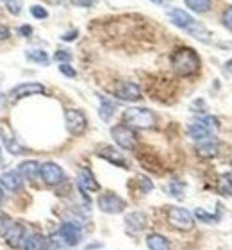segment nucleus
Wrapping results in <instances>:
<instances>
[{"label": "nucleus", "mask_w": 232, "mask_h": 250, "mask_svg": "<svg viewBox=\"0 0 232 250\" xmlns=\"http://www.w3.org/2000/svg\"><path fill=\"white\" fill-rule=\"evenodd\" d=\"M218 191L225 195V197H232V173H225V175L220 177Z\"/></svg>", "instance_id": "b1692460"}, {"label": "nucleus", "mask_w": 232, "mask_h": 250, "mask_svg": "<svg viewBox=\"0 0 232 250\" xmlns=\"http://www.w3.org/2000/svg\"><path fill=\"white\" fill-rule=\"evenodd\" d=\"M0 184H2L0 188H4L7 191H18L21 188V184H23V177L18 173V170H11V172L2 173Z\"/></svg>", "instance_id": "dca6fc26"}, {"label": "nucleus", "mask_w": 232, "mask_h": 250, "mask_svg": "<svg viewBox=\"0 0 232 250\" xmlns=\"http://www.w3.org/2000/svg\"><path fill=\"white\" fill-rule=\"evenodd\" d=\"M27 59L32 62H38V64H45L48 62V54L42 48H29L27 50Z\"/></svg>", "instance_id": "5701e85b"}, {"label": "nucleus", "mask_w": 232, "mask_h": 250, "mask_svg": "<svg viewBox=\"0 0 232 250\" xmlns=\"http://www.w3.org/2000/svg\"><path fill=\"white\" fill-rule=\"evenodd\" d=\"M195 216L200 222H206V224H212V222H218L220 216H212V214H207L204 209H195Z\"/></svg>", "instance_id": "bb28decb"}, {"label": "nucleus", "mask_w": 232, "mask_h": 250, "mask_svg": "<svg viewBox=\"0 0 232 250\" xmlns=\"http://www.w3.org/2000/svg\"><path fill=\"white\" fill-rule=\"evenodd\" d=\"M114 111H116V104L113 100H109L107 97H100V107H98V115L104 122H109L113 118Z\"/></svg>", "instance_id": "412c9836"}, {"label": "nucleus", "mask_w": 232, "mask_h": 250, "mask_svg": "<svg viewBox=\"0 0 232 250\" xmlns=\"http://www.w3.org/2000/svg\"><path fill=\"white\" fill-rule=\"evenodd\" d=\"M168 18H170L171 23L177 25L179 29H184L186 32L196 36L198 40H202V42H207V36H209L207 29L202 25V23H198L191 15H188L186 11L179 9V7H171V9H168Z\"/></svg>", "instance_id": "f03ea898"}, {"label": "nucleus", "mask_w": 232, "mask_h": 250, "mask_svg": "<svg viewBox=\"0 0 232 250\" xmlns=\"http://www.w3.org/2000/svg\"><path fill=\"white\" fill-rule=\"evenodd\" d=\"M40 177H42L48 186H59V184L64 181V172H63V168L59 167V165H56V163H52V161H46L40 167Z\"/></svg>", "instance_id": "1a4fd4ad"}, {"label": "nucleus", "mask_w": 232, "mask_h": 250, "mask_svg": "<svg viewBox=\"0 0 232 250\" xmlns=\"http://www.w3.org/2000/svg\"><path fill=\"white\" fill-rule=\"evenodd\" d=\"M75 5H81V7H89V5L95 4V0H73Z\"/></svg>", "instance_id": "e433bc0d"}, {"label": "nucleus", "mask_w": 232, "mask_h": 250, "mask_svg": "<svg viewBox=\"0 0 232 250\" xmlns=\"http://www.w3.org/2000/svg\"><path fill=\"white\" fill-rule=\"evenodd\" d=\"M147 227V214L141 211H134L125 216V229L130 234H138Z\"/></svg>", "instance_id": "2eb2a0df"}, {"label": "nucleus", "mask_w": 232, "mask_h": 250, "mask_svg": "<svg viewBox=\"0 0 232 250\" xmlns=\"http://www.w3.org/2000/svg\"><path fill=\"white\" fill-rule=\"evenodd\" d=\"M56 59L57 61H70L72 59V54L66 52V50H59V52H56Z\"/></svg>", "instance_id": "72a5a7b5"}, {"label": "nucleus", "mask_w": 232, "mask_h": 250, "mask_svg": "<svg viewBox=\"0 0 232 250\" xmlns=\"http://www.w3.org/2000/svg\"><path fill=\"white\" fill-rule=\"evenodd\" d=\"M111 138L124 150H134L136 143H138V136H136L134 129H130L127 125H114L111 129Z\"/></svg>", "instance_id": "39448f33"}, {"label": "nucleus", "mask_w": 232, "mask_h": 250, "mask_svg": "<svg viewBox=\"0 0 232 250\" xmlns=\"http://www.w3.org/2000/svg\"><path fill=\"white\" fill-rule=\"evenodd\" d=\"M11 36V31L7 25H0V42H5V40H9Z\"/></svg>", "instance_id": "f704fd0d"}, {"label": "nucleus", "mask_w": 232, "mask_h": 250, "mask_svg": "<svg viewBox=\"0 0 232 250\" xmlns=\"http://www.w3.org/2000/svg\"><path fill=\"white\" fill-rule=\"evenodd\" d=\"M46 89L43 84L40 83H21L18 84V86H15V88L9 91V97L13 100L16 99H25V97H31V95H42L45 93Z\"/></svg>", "instance_id": "9b49d317"}, {"label": "nucleus", "mask_w": 232, "mask_h": 250, "mask_svg": "<svg viewBox=\"0 0 232 250\" xmlns=\"http://www.w3.org/2000/svg\"><path fill=\"white\" fill-rule=\"evenodd\" d=\"M218 127H220L218 118H214V116H204V118H198L196 122L190 124L188 134L195 141H204L207 138H211L212 130H216Z\"/></svg>", "instance_id": "20e7f679"}, {"label": "nucleus", "mask_w": 232, "mask_h": 250, "mask_svg": "<svg viewBox=\"0 0 232 250\" xmlns=\"http://www.w3.org/2000/svg\"><path fill=\"white\" fill-rule=\"evenodd\" d=\"M59 72H61L63 75H66V77H75V75H77V72H75L68 62H61V64H59Z\"/></svg>", "instance_id": "2f4dec72"}, {"label": "nucleus", "mask_w": 232, "mask_h": 250, "mask_svg": "<svg viewBox=\"0 0 232 250\" xmlns=\"http://www.w3.org/2000/svg\"><path fill=\"white\" fill-rule=\"evenodd\" d=\"M0 159H2V150H0Z\"/></svg>", "instance_id": "37998d69"}, {"label": "nucleus", "mask_w": 232, "mask_h": 250, "mask_svg": "<svg viewBox=\"0 0 232 250\" xmlns=\"http://www.w3.org/2000/svg\"><path fill=\"white\" fill-rule=\"evenodd\" d=\"M5 146H7V150H9L11 154H15V156H18V154H21V152H23L21 145H18V143H16V140H7V138H5Z\"/></svg>", "instance_id": "c756f323"}, {"label": "nucleus", "mask_w": 232, "mask_h": 250, "mask_svg": "<svg viewBox=\"0 0 232 250\" xmlns=\"http://www.w3.org/2000/svg\"><path fill=\"white\" fill-rule=\"evenodd\" d=\"M168 189H170V195H171V197H175V198H184L186 184H184V183H181V181H173V183H170Z\"/></svg>", "instance_id": "a878e982"}, {"label": "nucleus", "mask_w": 232, "mask_h": 250, "mask_svg": "<svg viewBox=\"0 0 232 250\" xmlns=\"http://www.w3.org/2000/svg\"><path fill=\"white\" fill-rule=\"evenodd\" d=\"M171 68L175 70L177 75L190 77V75H195L200 70V58L193 48L182 47L175 50L171 56Z\"/></svg>", "instance_id": "f257e3e1"}, {"label": "nucleus", "mask_w": 232, "mask_h": 250, "mask_svg": "<svg viewBox=\"0 0 232 250\" xmlns=\"http://www.w3.org/2000/svg\"><path fill=\"white\" fill-rule=\"evenodd\" d=\"M168 222H170L171 227H175V229H179V230H191L193 225H195L193 214H191L188 209L177 208V206L168 209Z\"/></svg>", "instance_id": "423d86ee"}, {"label": "nucleus", "mask_w": 232, "mask_h": 250, "mask_svg": "<svg viewBox=\"0 0 232 250\" xmlns=\"http://www.w3.org/2000/svg\"><path fill=\"white\" fill-rule=\"evenodd\" d=\"M7 11H11V15H20L21 11V0H7L5 2Z\"/></svg>", "instance_id": "c85d7f7f"}, {"label": "nucleus", "mask_w": 232, "mask_h": 250, "mask_svg": "<svg viewBox=\"0 0 232 250\" xmlns=\"http://www.w3.org/2000/svg\"><path fill=\"white\" fill-rule=\"evenodd\" d=\"M4 240L13 249H20L21 243L25 241V227L21 224H11L9 229L4 232Z\"/></svg>", "instance_id": "f8f14e48"}, {"label": "nucleus", "mask_w": 232, "mask_h": 250, "mask_svg": "<svg viewBox=\"0 0 232 250\" xmlns=\"http://www.w3.org/2000/svg\"><path fill=\"white\" fill-rule=\"evenodd\" d=\"M124 122L130 129H152L155 125V115L147 107H129L124 113Z\"/></svg>", "instance_id": "7ed1b4c3"}, {"label": "nucleus", "mask_w": 232, "mask_h": 250, "mask_svg": "<svg viewBox=\"0 0 232 250\" xmlns=\"http://www.w3.org/2000/svg\"><path fill=\"white\" fill-rule=\"evenodd\" d=\"M218 150H220V145H218V141H214L212 138L198 141V145H196V152H198L200 157H214L218 154Z\"/></svg>", "instance_id": "a211bd4d"}, {"label": "nucleus", "mask_w": 232, "mask_h": 250, "mask_svg": "<svg viewBox=\"0 0 232 250\" xmlns=\"http://www.w3.org/2000/svg\"><path fill=\"white\" fill-rule=\"evenodd\" d=\"M18 32H20V34H23V36H29V34H31V27L23 25V27H20V29H18Z\"/></svg>", "instance_id": "58836bf2"}, {"label": "nucleus", "mask_w": 232, "mask_h": 250, "mask_svg": "<svg viewBox=\"0 0 232 250\" xmlns=\"http://www.w3.org/2000/svg\"><path fill=\"white\" fill-rule=\"evenodd\" d=\"M64 124L70 134L81 136L88 127V120L81 109H66L64 111Z\"/></svg>", "instance_id": "0eeeda50"}, {"label": "nucleus", "mask_w": 232, "mask_h": 250, "mask_svg": "<svg viewBox=\"0 0 232 250\" xmlns=\"http://www.w3.org/2000/svg\"><path fill=\"white\" fill-rule=\"evenodd\" d=\"M4 2H7V0H4Z\"/></svg>", "instance_id": "c03bdc74"}, {"label": "nucleus", "mask_w": 232, "mask_h": 250, "mask_svg": "<svg viewBox=\"0 0 232 250\" xmlns=\"http://www.w3.org/2000/svg\"><path fill=\"white\" fill-rule=\"evenodd\" d=\"M127 208V202H125L124 198L118 197L116 193H104L102 197H98V209L104 211V213L107 214H118L122 211H125Z\"/></svg>", "instance_id": "6e6552de"}, {"label": "nucleus", "mask_w": 232, "mask_h": 250, "mask_svg": "<svg viewBox=\"0 0 232 250\" xmlns=\"http://www.w3.org/2000/svg\"><path fill=\"white\" fill-rule=\"evenodd\" d=\"M186 5L195 13H207L211 9V0H186Z\"/></svg>", "instance_id": "393cba45"}, {"label": "nucleus", "mask_w": 232, "mask_h": 250, "mask_svg": "<svg viewBox=\"0 0 232 250\" xmlns=\"http://www.w3.org/2000/svg\"><path fill=\"white\" fill-rule=\"evenodd\" d=\"M225 70H227V72H232V59H229V61L225 62Z\"/></svg>", "instance_id": "ea45409f"}, {"label": "nucleus", "mask_w": 232, "mask_h": 250, "mask_svg": "<svg viewBox=\"0 0 232 250\" xmlns=\"http://www.w3.org/2000/svg\"><path fill=\"white\" fill-rule=\"evenodd\" d=\"M40 167L42 165L36 161H23L18 167V173L27 181H36V177L40 175Z\"/></svg>", "instance_id": "6ab92c4d"}, {"label": "nucleus", "mask_w": 232, "mask_h": 250, "mask_svg": "<svg viewBox=\"0 0 232 250\" xmlns=\"http://www.w3.org/2000/svg\"><path fill=\"white\" fill-rule=\"evenodd\" d=\"M222 21H223V25L227 27L229 31H232V5H229L227 9L223 11V15H222Z\"/></svg>", "instance_id": "7c9ffc66"}, {"label": "nucleus", "mask_w": 232, "mask_h": 250, "mask_svg": "<svg viewBox=\"0 0 232 250\" xmlns=\"http://www.w3.org/2000/svg\"><path fill=\"white\" fill-rule=\"evenodd\" d=\"M116 97L120 100H127V102H136L141 99V88L136 83H120L116 88Z\"/></svg>", "instance_id": "4468645a"}, {"label": "nucleus", "mask_w": 232, "mask_h": 250, "mask_svg": "<svg viewBox=\"0 0 232 250\" xmlns=\"http://www.w3.org/2000/svg\"><path fill=\"white\" fill-rule=\"evenodd\" d=\"M139 186H143V191L147 193V191H150V189L154 188V184L150 183L147 177H139Z\"/></svg>", "instance_id": "c9c22d12"}, {"label": "nucleus", "mask_w": 232, "mask_h": 250, "mask_svg": "<svg viewBox=\"0 0 232 250\" xmlns=\"http://www.w3.org/2000/svg\"><path fill=\"white\" fill-rule=\"evenodd\" d=\"M79 32L77 31H72L68 32V34H63V42H73V38H77Z\"/></svg>", "instance_id": "4c0bfd02"}, {"label": "nucleus", "mask_w": 232, "mask_h": 250, "mask_svg": "<svg viewBox=\"0 0 232 250\" xmlns=\"http://www.w3.org/2000/svg\"><path fill=\"white\" fill-rule=\"evenodd\" d=\"M147 247L150 250H170V243L165 236L161 234H148L147 236Z\"/></svg>", "instance_id": "4be33fe9"}, {"label": "nucleus", "mask_w": 232, "mask_h": 250, "mask_svg": "<svg viewBox=\"0 0 232 250\" xmlns=\"http://www.w3.org/2000/svg\"><path fill=\"white\" fill-rule=\"evenodd\" d=\"M9 225H11L9 218H7V216H5V214H2V213H0V234H4L5 230L9 229Z\"/></svg>", "instance_id": "473e14b6"}, {"label": "nucleus", "mask_w": 232, "mask_h": 250, "mask_svg": "<svg viewBox=\"0 0 232 250\" xmlns=\"http://www.w3.org/2000/svg\"><path fill=\"white\" fill-rule=\"evenodd\" d=\"M150 2H154V4H165L166 0H150Z\"/></svg>", "instance_id": "79ce46f5"}, {"label": "nucleus", "mask_w": 232, "mask_h": 250, "mask_svg": "<svg viewBox=\"0 0 232 250\" xmlns=\"http://www.w3.org/2000/svg\"><path fill=\"white\" fill-rule=\"evenodd\" d=\"M77 188L81 189V193H83L84 197H86L89 191H98V189H100V184L97 183V179L93 177V173L84 168L77 175Z\"/></svg>", "instance_id": "ddd939ff"}, {"label": "nucleus", "mask_w": 232, "mask_h": 250, "mask_svg": "<svg viewBox=\"0 0 232 250\" xmlns=\"http://www.w3.org/2000/svg\"><path fill=\"white\" fill-rule=\"evenodd\" d=\"M98 156L105 159V161L113 163L114 167H122V168H127V161H125L124 154H120L116 148L113 146H102L100 150H98Z\"/></svg>", "instance_id": "f3484780"}, {"label": "nucleus", "mask_w": 232, "mask_h": 250, "mask_svg": "<svg viewBox=\"0 0 232 250\" xmlns=\"http://www.w3.org/2000/svg\"><path fill=\"white\" fill-rule=\"evenodd\" d=\"M57 236H59V240L63 241L64 247H77L81 243V240H83V229L79 225L66 222V224H63L59 227Z\"/></svg>", "instance_id": "9d476101"}, {"label": "nucleus", "mask_w": 232, "mask_h": 250, "mask_svg": "<svg viewBox=\"0 0 232 250\" xmlns=\"http://www.w3.org/2000/svg\"><path fill=\"white\" fill-rule=\"evenodd\" d=\"M2 202H4V189L0 188V206H2Z\"/></svg>", "instance_id": "a19ab883"}, {"label": "nucleus", "mask_w": 232, "mask_h": 250, "mask_svg": "<svg viewBox=\"0 0 232 250\" xmlns=\"http://www.w3.org/2000/svg\"><path fill=\"white\" fill-rule=\"evenodd\" d=\"M31 15L34 16V18H38V20H45L46 16H48V11H46L45 7H42V5H32Z\"/></svg>", "instance_id": "cd10ccee"}, {"label": "nucleus", "mask_w": 232, "mask_h": 250, "mask_svg": "<svg viewBox=\"0 0 232 250\" xmlns=\"http://www.w3.org/2000/svg\"><path fill=\"white\" fill-rule=\"evenodd\" d=\"M23 250H46L45 236H42L40 232L29 234L23 241Z\"/></svg>", "instance_id": "aec40b11"}]
</instances>
